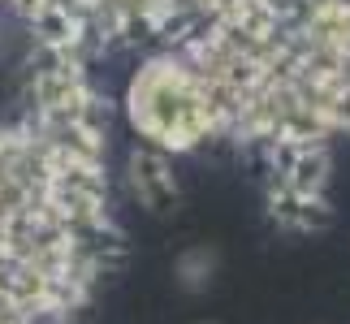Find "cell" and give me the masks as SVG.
Listing matches in <instances>:
<instances>
[{"label":"cell","instance_id":"6da1fadb","mask_svg":"<svg viewBox=\"0 0 350 324\" xmlns=\"http://www.w3.org/2000/svg\"><path fill=\"white\" fill-rule=\"evenodd\" d=\"M113 242L109 96L83 48L39 44L22 113L0 121V324H61Z\"/></svg>","mask_w":350,"mask_h":324},{"label":"cell","instance_id":"7a4b0ae2","mask_svg":"<svg viewBox=\"0 0 350 324\" xmlns=\"http://www.w3.org/2000/svg\"><path fill=\"white\" fill-rule=\"evenodd\" d=\"M121 113L139 147L160 156H186L221 143V121L208 100V87L173 48L139 61L121 91Z\"/></svg>","mask_w":350,"mask_h":324},{"label":"cell","instance_id":"3957f363","mask_svg":"<svg viewBox=\"0 0 350 324\" xmlns=\"http://www.w3.org/2000/svg\"><path fill=\"white\" fill-rule=\"evenodd\" d=\"M130 195L139 199L143 208H165L169 199H178V178H173V156H160L152 147H139V152L130 156Z\"/></svg>","mask_w":350,"mask_h":324}]
</instances>
